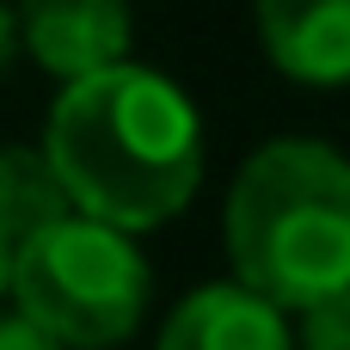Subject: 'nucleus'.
<instances>
[{"mask_svg":"<svg viewBox=\"0 0 350 350\" xmlns=\"http://www.w3.org/2000/svg\"><path fill=\"white\" fill-rule=\"evenodd\" d=\"M37 148L55 166L74 215L117 234L178 221L203 185V117L178 80L142 62L68 80Z\"/></svg>","mask_w":350,"mask_h":350,"instance_id":"obj_1","label":"nucleus"},{"mask_svg":"<svg viewBox=\"0 0 350 350\" xmlns=\"http://www.w3.org/2000/svg\"><path fill=\"white\" fill-rule=\"evenodd\" d=\"M234 283L277 314L350 289V154L314 135L252 148L221 203Z\"/></svg>","mask_w":350,"mask_h":350,"instance_id":"obj_2","label":"nucleus"},{"mask_svg":"<svg viewBox=\"0 0 350 350\" xmlns=\"http://www.w3.org/2000/svg\"><path fill=\"white\" fill-rule=\"evenodd\" d=\"M6 295L12 314H25L62 350H117L148 320L154 271L135 234H117L86 215H62L12 246Z\"/></svg>","mask_w":350,"mask_h":350,"instance_id":"obj_3","label":"nucleus"},{"mask_svg":"<svg viewBox=\"0 0 350 350\" xmlns=\"http://www.w3.org/2000/svg\"><path fill=\"white\" fill-rule=\"evenodd\" d=\"M12 18H18V49L62 86L129 62L135 37L129 0H18Z\"/></svg>","mask_w":350,"mask_h":350,"instance_id":"obj_4","label":"nucleus"},{"mask_svg":"<svg viewBox=\"0 0 350 350\" xmlns=\"http://www.w3.org/2000/svg\"><path fill=\"white\" fill-rule=\"evenodd\" d=\"M271 68L295 86H350V0H252Z\"/></svg>","mask_w":350,"mask_h":350,"instance_id":"obj_5","label":"nucleus"},{"mask_svg":"<svg viewBox=\"0 0 350 350\" xmlns=\"http://www.w3.org/2000/svg\"><path fill=\"white\" fill-rule=\"evenodd\" d=\"M154 350H295V332H289V314H277L271 301H258L228 277V283L191 289L166 314Z\"/></svg>","mask_w":350,"mask_h":350,"instance_id":"obj_6","label":"nucleus"},{"mask_svg":"<svg viewBox=\"0 0 350 350\" xmlns=\"http://www.w3.org/2000/svg\"><path fill=\"white\" fill-rule=\"evenodd\" d=\"M62 215H74V203H68L55 166L43 160V148H18V142L0 148V240H6V252Z\"/></svg>","mask_w":350,"mask_h":350,"instance_id":"obj_7","label":"nucleus"},{"mask_svg":"<svg viewBox=\"0 0 350 350\" xmlns=\"http://www.w3.org/2000/svg\"><path fill=\"white\" fill-rule=\"evenodd\" d=\"M295 350H350V289L314 301L301 314V332H295Z\"/></svg>","mask_w":350,"mask_h":350,"instance_id":"obj_8","label":"nucleus"},{"mask_svg":"<svg viewBox=\"0 0 350 350\" xmlns=\"http://www.w3.org/2000/svg\"><path fill=\"white\" fill-rule=\"evenodd\" d=\"M0 350H62V345H55V338H43L25 314H12V308H6V314H0Z\"/></svg>","mask_w":350,"mask_h":350,"instance_id":"obj_9","label":"nucleus"},{"mask_svg":"<svg viewBox=\"0 0 350 350\" xmlns=\"http://www.w3.org/2000/svg\"><path fill=\"white\" fill-rule=\"evenodd\" d=\"M18 62V18H12V0H0V80L12 74Z\"/></svg>","mask_w":350,"mask_h":350,"instance_id":"obj_10","label":"nucleus"},{"mask_svg":"<svg viewBox=\"0 0 350 350\" xmlns=\"http://www.w3.org/2000/svg\"><path fill=\"white\" fill-rule=\"evenodd\" d=\"M6 258H12V252H6V240H0V295H6Z\"/></svg>","mask_w":350,"mask_h":350,"instance_id":"obj_11","label":"nucleus"}]
</instances>
